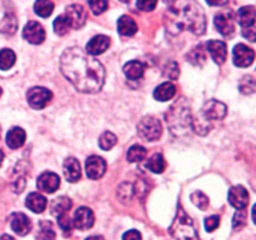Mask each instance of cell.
<instances>
[{
	"mask_svg": "<svg viewBox=\"0 0 256 240\" xmlns=\"http://www.w3.org/2000/svg\"><path fill=\"white\" fill-rule=\"evenodd\" d=\"M62 75L80 92L94 94L105 82V69L99 60L79 46L68 48L60 56Z\"/></svg>",
	"mask_w": 256,
	"mask_h": 240,
	"instance_id": "cell-1",
	"label": "cell"
},
{
	"mask_svg": "<svg viewBox=\"0 0 256 240\" xmlns=\"http://www.w3.org/2000/svg\"><path fill=\"white\" fill-rule=\"evenodd\" d=\"M165 24L174 35L185 30L195 35H202L206 30V18L196 2H175L165 12Z\"/></svg>",
	"mask_w": 256,
	"mask_h": 240,
	"instance_id": "cell-2",
	"label": "cell"
},
{
	"mask_svg": "<svg viewBox=\"0 0 256 240\" xmlns=\"http://www.w3.org/2000/svg\"><path fill=\"white\" fill-rule=\"evenodd\" d=\"M169 129L172 134L182 135L189 130L192 125V112H190V105L186 99L182 98L178 102H175L169 108L168 112L165 114Z\"/></svg>",
	"mask_w": 256,
	"mask_h": 240,
	"instance_id": "cell-3",
	"label": "cell"
},
{
	"mask_svg": "<svg viewBox=\"0 0 256 240\" xmlns=\"http://www.w3.org/2000/svg\"><path fill=\"white\" fill-rule=\"evenodd\" d=\"M169 232L175 240H199L196 225L185 212L182 205H179L176 216L169 228Z\"/></svg>",
	"mask_w": 256,
	"mask_h": 240,
	"instance_id": "cell-4",
	"label": "cell"
},
{
	"mask_svg": "<svg viewBox=\"0 0 256 240\" xmlns=\"http://www.w3.org/2000/svg\"><path fill=\"white\" fill-rule=\"evenodd\" d=\"M138 132L146 142H156L162 132V122L152 115H146L138 124Z\"/></svg>",
	"mask_w": 256,
	"mask_h": 240,
	"instance_id": "cell-5",
	"label": "cell"
},
{
	"mask_svg": "<svg viewBox=\"0 0 256 240\" xmlns=\"http://www.w3.org/2000/svg\"><path fill=\"white\" fill-rule=\"evenodd\" d=\"M239 22L242 25V35L250 42H255V20L256 14L254 6H244L238 12Z\"/></svg>",
	"mask_w": 256,
	"mask_h": 240,
	"instance_id": "cell-6",
	"label": "cell"
},
{
	"mask_svg": "<svg viewBox=\"0 0 256 240\" xmlns=\"http://www.w3.org/2000/svg\"><path fill=\"white\" fill-rule=\"evenodd\" d=\"M52 94L49 89L42 86H34L28 90L26 100L32 109H44L52 100Z\"/></svg>",
	"mask_w": 256,
	"mask_h": 240,
	"instance_id": "cell-7",
	"label": "cell"
},
{
	"mask_svg": "<svg viewBox=\"0 0 256 240\" xmlns=\"http://www.w3.org/2000/svg\"><path fill=\"white\" fill-rule=\"evenodd\" d=\"M235 22H236V16L232 10H222L218 12L214 18L215 28L224 36H229L235 32Z\"/></svg>",
	"mask_w": 256,
	"mask_h": 240,
	"instance_id": "cell-8",
	"label": "cell"
},
{
	"mask_svg": "<svg viewBox=\"0 0 256 240\" xmlns=\"http://www.w3.org/2000/svg\"><path fill=\"white\" fill-rule=\"evenodd\" d=\"M228 108L224 102H219V100H209L204 104L202 108V119L206 120L208 122H212V120H222L226 116Z\"/></svg>",
	"mask_w": 256,
	"mask_h": 240,
	"instance_id": "cell-9",
	"label": "cell"
},
{
	"mask_svg": "<svg viewBox=\"0 0 256 240\" xmlns=\"http://www.w3.org/2000/svg\"><path fill=\"white\" fill-rule=\"evenodd\" d=\"M64 15L69 20L70 28L72 29H80L86 22V10L80 4H72L66 8Z\"/></svg>",
	"mask_w": 256,
	"mask_h": 240,
	"instance_id": "cell-10",
	"label": "cell"
},
{
	"mask_svg": "<svg viewBox=\"0 0 256 240\" xmlns=\"http://www.w3.org/2000/svg\"><path fill=\"white\" fill-rule=\"evenodd\" d=\"M45 36H46V34H45L42 25L40 22H34V20L28 22L22 30V38L30 44H42L45 40Z\"/></svg>",
	"mask_w": 256,
	"mask_h": 240,
	"instance_id": "cell-11",
	"label": "cell"
},
{
	"mask_svg": "<svg viewBox=\"0 0 256 240\" xmlns=\"http://www.w3.org/2000/svg\"><path fill=\"white\" fill-rule=\"evenodd\" d=\"M85 170H86V175L89 179L98 180L106 172V162L102 156L92 155L85 162Z\"/></svg>",
	"mask_w": 256,
	"mask_h": 240,
	"instance_id": "cell-12",
	"label": "cell"
},
{
	"mask_svg": "<svg viewBox=\"0 0 256 240\" xmlns=\"http://www.w3.org/2000/svg\"><path fill=\"white\" fill-rule=\"evenodd\" d=\"M232 55H234V64L239 68L250 66L254 62V50L245 44H238L232 50Z\"/></svg>",
	"mask_w": 256,
	"mask_h": 240,
	"instance_id": "cell-13",
	"label": "cell"
},
{
	"mask_svg": "<svg viewBox=\"0 0 256 240\" xmlns=\"http://www.w3.org/2000/svg\"><path fill=\"white\" fill-rule=\"evenodd\" d=\"M36 186L40 192H46V194H52L56 192L58 188L60 186V178L59 175L52 172H45L38 178Z\"/></svg>",
	"mask_w": 256,
	"mask_h": 240,
	"instance_id": "cell-14",
	"label": "cell"
},
{
	"mask_svg": "<svg viewBox=\"0 0 256 240\" xmlns=\"http://www.w3.org/2000/svg\"><path fill=\"white\" fill-rule=\"evenodd\" d=\"M229 202L238 210H242L249 204V192L242 185H236L230 189L229 195H228Z\"/></svg>",
	"mask_w": 256,
	"mask_h": 240,
	"instance_id": "cell-15",
	"label": "cell"
},
{
	"mask_svg": "<svg viewBox=\"0 0 256 240\" xmlns=\"http://www.w3.org/2000/svg\"><path fill=\"white\" fill-rule=\"evenodd\" d=\"M94 212L90 208L82 206L74 212V226L79 230H88L94 225Z\"/></svg>",
	"mask_w": 256,
	"mask_h": 240,
	"instance_id": "cell-16",
	"label": "cell"
},
{
	"mask_svg": "<svg viewBox=\"0 0 256 240\" xmlns=\"http://www.w3.org/2000/svg\"><path fill=\"white\" fill-rule=\"evenodd\" d=\"M206 49L218 65L224 64L228 58V48L224 42H222V40H210L206 44Z\"/></svg>",
	"mask_w": 256,
	"mask_h": 240,
	"instance_id": "cell-17",
	"label": "cell"
},
{
	"mask_svg": "<svg viewBox=\"0 0 256 240\" xmlns=\"http://www.w3.org/2000/svg\"><path fill=\"white\" fill-rule=\"evenodd\" d=\"M110 46V38L106 35H96L86 44V52L90 56H96L106 52Z\"/></svg>",
	"mask_w": 256,
	"mask_h": 240,
	"instance_id": "cell-18",
	"label": "cell"
},
{
	"mask_svg": "<svg viewBox=\"0 0 256 240\" xmlns=\"http://www.w3.org/2000/svg\"><path fill=\"white\" fill-rule=\"evenodd\" d=\"M10 225L14 232H16L20 236H24L32 230V222L22 212H14L10 218Z\"/></svg>",
	"mask_w": 256,
	"mask_h": 240,
	"instance_id": "cell-19",
	"label": "cell"
},
{
	"mask_svg": "<svg viewBox=\"0 0 256 240\" xmlns=\"http://www.w3.org/2000/svg\"><path fill=\"white\" fill-rule=\"evenodd\" d=\"M64 175L65 179L70 182H75L82 176L80 164L75 158H68L64 162Z\"/></svg>",
	"mask_w": 256,
	"mask_h": 240,
	"instance_id": "cell-20",
	"label": "cell"
},
{
	"mask_svg": "<svg viewBox=\"0 0 256 240\" xmlns=\"http://www.w3.org/2000/svg\"><path fill=\"white\" fill-rule=\"evenodd\" d=\"M26 134L24 130L19 126H14L6 134V144L10 149H18L24 145Z\"/></svg>",
	"mask_w": 256,
	"mask_h": 240,
	"instance_id": "cell-21",
	"label": "cell"
},
{
	"mask_svg": "<svg viewBox=\"0 0 256 240\" xmlns=\"http://www.w3.org/2000/svg\"><path fill=\"white\" fill-rule=\"evenodd\" d=\"M25 205L29 210H32V212H36L40 214L45 210L46 208V198L44 195L39 194V192H30L28 195L26 200H25Z\"/></svg>",
	"mask_w": 256,
	"mask_h": 240,
	"instance_id": "cell-22",
	"label": "cell"
},
{
	"mask_svg": "<svg viewBox=\"0 0 256 240\" xmlns=\"http://www.w3.org/2000/svg\"><path fill=\"white\" fill-rule=\"evenodd\" d=\"M175 94H176V86L172 82H162L154 90V98L159 102H166V100L172 99Z\"/></svg>",
	"mask_w": 256,
	"mask_h": 240,
	"instance_id": "cell-23",
	"label": "cell"
},
{
	"mask_svg": "<svg viewBox=\"0 0 256 240\" xmlns=\"http://www.w3.org/2000/svg\"><path fill=\"white\" fill-rule=\"evenodd\" d=\"M145 65L138 60H132L124 65V74L130 80H139L144 76Z\"/></svg>",
	"mask_w": 256,
	"mask_h": 240,
	"instance_id": "cell-24",
	"label": "cell"
},
{
	"mask_svg": "<svg viewBox=\"0 0 256 240\" xmlns=\"http://www.w3.org/2000/svg\"><path fill=\"white\" fill-rule=\"evenodd\" d=\"M72 208V200L68 196H58L56 199H54L50 204V210H52V214L54 216H62L65 215Z\"/></svg>",
	"mask_w": 256,
	"mask_h": 240,
	"instance_id": "cell-25",
	"label": "cell"
},
{
	"mask_svg": "<svg viewBox=\"0 0 256 240\" xmlns=\"http://www.w3.org/2000/svg\"><path fill=\"white\" fill-rule=\"evenodd\" d=\"M118 30L124 36H132L138 32V25L135 20L129 15H122L119 20H118Z\"/></svg>",
	"mask_w": 256,
	"mask_h": 240,
	"instance_id": "cell-26",
	"label": "cell"
},
{
	"mask_svg": "<svg viewBox=\"0 0 256 240\" xmlns=\"http://www.w3.org/2000/svg\"><path fill=\"white\" fill-rule=\"evenodd\" d=\"M18 29L16 18L12 14H6L0 22V32L5 35H12Z\"/></svg>",
	"mask_w": 256,
	"mask_h": 240,
	"instance_id": "cell-27",
	"label": "cell"
},
{
	"mask_svg": "<svg viewBox=\"0 0 256 240\" xmlns=\"http://www.w3.org/2000/svg\"><path fill=\"white\" fill-rule=\"evenodd\" d=\"M145 166L152 172H156V174H160L165 170V166H166V162H165L164 156L162 154H154L149 160L146 162Z\"/></svg>",
	"mask_w": 256,
	"mask_h": 240,
	"instance_id": "cell-28",
	"label": "cell"
},
{
	"mask_svg": "<svg viewBox=\"0 0 256 240\" xmlns=\"http://www.w3.org/2000/svg\"><path fill=\"white\" fill-rule=\"evenodd\" d=\"M56 235H55L54 229L50 222H42L39 224V230H38L36 239L38 240H55Z\"/></svg>",
	"mask_w": 256,
	"mask_h": 240,
	"instance_id": "cell-29",
	"label": "cell"
},
{
	"mask_svg": "<svg viewBox=\"0 0 256 240\" xmlns=\"http://www.w3.org/2000/svg\"><path fill=\"white\" fill-rule=\"evenodd\" d=\"M15 52L12 49L0 50V70H9L15 64Z\"/></svg>",
	"mask_w": 256,
	"mask_h": 240,
	"instance_id": "cell-30",
	"label": "cell"
},
{
	"mask_svg": "<svg viewBox=\"0 0 256 240\" xmlns=\"http://www.w3.org/2000/svg\"><path fill=\"white\" fill-rule=\"evenodd\" d=\"M188 59L192 64L194 65H202L206 62V52H205L204 46L202 45H198L196 48L192 50V52L188 54Z\"/></svg>",
	"mask_w": 256,
	"mask_h": 240,
	"instance_id": "cell-31",
	"label": "cell"
},
{
	"mask_svg": "<svg viewBox=\"0 0 256 240\" xmlns=\"http://www.w3.org/2000/svg\"><path fill=\"white\" fill-rule=\"evenodd\" d=\"M128 160L130 162H139L142 160H144L146 158V149L142 145H132L129 150H128L126 154Z\"/></svg>",
	"mask_w": 256,
	"mask_h": 240,
	"instance_id": "cell-32",
	"label": "cell"
},
{
	"mask_svg": "<svg viewBox=\"0 0 256 240\" xmlns=\"http://www.w3.org/2000/svg\"><path fill=\"white\" fill-rule=\"evenodd\" d=\"M35 12L42 18H48L52 15V10H54V2H48V0H40L34 4Z\"/></svg>",
	"mask_w": 256,
	"mask_h": 240,
	"instance_id": "cell-33",
	"label": "cell"
},
{
	"mask_svg": "<svg viewBox=\"0 0 256 240\" xmlns=\"http://www.w3.org/2000/svg\"><path fill=\"white\" fill-rule=\"evenodd\" d=\"M118 142L116 135L112 134V132H105L100 135L99 138V146L102 150H110L112 148L115 146Z\"/></svg>",
	"mask_w": 256,
	"mask_h": 240,
	"instance_id": "cell-34",
	"label": "cell"
},
{
	"mask_svg": "<svg viewBox=\"0 0 256 240\" xmlns=\"http://www.w3.org/2000/svg\"><path fill=\"white\" fill-rule=\"evenodd\" d=\"M52 26H54L55 34L62 36V35L66 34V32H69V29H70L69 20L66 19V16H65L64 14H62L54 20V24H52Z\"/></svg>",
	"mask_w": 256,
	"mask_h": 240,
	"instance_id": "cell-35",
	"label": "cell"
},
{
	"mask_svg": "<svg viewBox=\"0 0 256 240\" xmlns=\"http://www.w3.org/2000/svg\"><path fill=\"white\" fill-rule=\"evenodd\" d=\"M239 89L242 94L250 95L255 92V79L252 75H246L242 79L239 84Z\"/></svg>",
	"mask_w": 256,
	"mask_h": 240,
	"instance_id": "cell-36",
	"label": "cell"
},
{
	"mask_svg": "<svg viewBox=\"0 0 256 240\" xmlns=\"http://www.w3.org/2000/svg\"><path fill=\"white\" fill-rule=\"evenodd\" d=\"M190 199H192V204L196 208H199L200 210H206L208 205H209V199H208L206 195L202 192H194L190 195Z\"/></svg>",
	"mask_w": 256,
	"mask_h": 240,
	"instance_id": "cell-37",
	"label": "cell"
},
{
	"mask_svg": "<svg viewBox=\"0 0 256 240\" xmlns=\"http://www.w3.org/2000/svg\"><path fill=\"white\" fill-rule=\"evenodd\" d=\"M164 75L169 79L174 80L179 76V65L175 62H169L164 68Z\"/></svg>",
	"mask_w": 256,
	"mask_h": 240,
	"instance_id": "cell-38",
	"label": "cell"
},
{
	"mask_svg": "<svg viewBox=\"0 0 256 240\" xmlns=\"http://www.w3.org/2000/svg\"><path fill=\"white\" fill-rule=\"evenodd\" d=\"M245 224H246V212H245V209L238 210L234 215V220H232V228L238 230L244 226Z\"/></svg>",
	"mask_w": 256,
	"mask_h": 240,
	"instance_id": "cell-39",
	"label": "cell"
},
{
	"mask_svg": "<svg viewBox=\"0 0 256 240\" xmlns=\"http://www.w3.org/2000/svg\"><path fill=\"white\" fill-rule=\"evenodd\" d=\"M220 225V216L219 215H212V216L206 218L205 219V229L209 232H214L215 229H218Z\"/></svg>",
	"mask_w": 256,
	"mask_h": 240,
	"instance_id": "cell-40",
	"label": "cell"
},
{
	"mask_svg": "<svg viewBox=\"0 0 256 240\" xmlns=\"http://www.w3.org/2000/svg\"><path fill=\"white\" fill-rule=\"evenodd\" d=\"M58 222H59V226L62 228V230L64 232L65 235H69L70 232H72V220L68 218V215H62V216L58 218Z\"/></svg>",
	"mask_w": 256,
	"mask_h": 240,
	"instance_id": "cell-41",
	"label": "cell"
},
{
	"mask_svg": "<svg viewBox=\"0 0 256 240\" xmlns=\"http://www.w3.org/2000/svg\"><path fill=\"white\" fill-rule=\"evenodd\" d=\"M90 9L92 10V14L94 15H100L108 9V2H89Z\"/></svg>",
	"mask_w": 256,
	"mask_h": 240,
	"instance_id": "cell-42",
	"label": "cell"
},
{
	"mask_svg": "<svg viewBox=\"0 0 256 240\" xmlns=\"http://www.w3.org/2000/svg\"><path fill=\"white\" fill-rule=\"evenodd\" d=\"M158 5L156 2H138L136 6L142 12H152Z\"/></svg>",
	"mask_w": 256,
	"mask_h": 240,
	"instance_id": "cell-43",
	"label": "cell"
},
{
	"mask_svg": "<svg viewBox=\"0 0 256 240\" xmlns=\"http://www.w3.org/2000/svg\"><path fill=\"white\" fill-rule=\"evenodd\" d=\"M122 240H142V234L138 230H129L122 235Z\"/></svg>",
	"mask_w": 256,
	"mask_h": 240,
	"instance_id": "cell-44",
	"label": "cell"
},
{
	"mask_svg": "<svg viewBox=\"0 0 256 240\" xmlns=\"http://www.w3.org/2000/svg\"><path fill=\"white\" fill-rule=\"evenodd\" d=\"M85 240H104V238L99 236V235H95V236H89L88 239H85Z\"/></svg>",
	"mask_w": 256,
	"mask_h": 240,
	"instance_id": "cell-45",
	"label": "cell"
},
{
	"mask_svg": "<svg viewBox=\"0 0 256 240\" xmlns=\"http://www.w3.org/2000/svg\"><path fill=\"white\" fill-rule=\"evenodd\" d=\"M0 240H15V239L12 236H10V235L4 234L2 238H0Z\"/></svg>",
	"mask_w": 256,
	"mask_h": 240,
	"instance_id": "cell-46",
	"label": "cell"
},
{
	"mask_svg": "<svg viewBox=\"0 0 256 240\" xmlns=\"http://www.w3.org/2000/svg\"><path fill=\"white\" fill-rule=\"evenodd\" d=\"M2 159H4V154H2V150H0V165H2Z\"/></svg>",
	"mask_w": 256,
	"mask_h": 240,
	"instance_id": "cell-47",
	"label": "cell"
},
{
	"mask_svg": "<svg viewBox=\"0 0 256 240\" xmlns=\"http://www.w3.org/2000/svg\"><path fill=\"white\" fill-rule=\"evenodd\" d=\"M0 96H2V88H0Z\"/></svg>",
	"mask_w": 256,
	"mask_h": 240,
	"instance_id": "cell-48",
	"label": "cell"
},
{
	"mask_svg": "<svg viewBox=\"0 0 256 240\" xmlns=\"http://www.w3.org/2000/svg\"><path fill=\"white\" fill-rule=\"evenodd\" d=\"M0 132H2V130H0Z\"/></svg>",
	"mask_w": 256,
	"mask_h": 240,
	"instance_id": "cell-49",
	"label": "cell"
}]
</instances>
